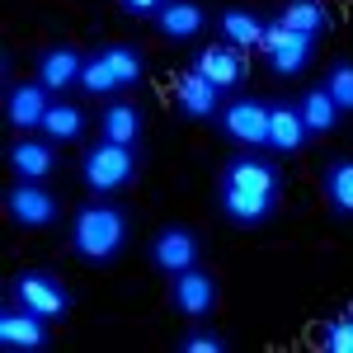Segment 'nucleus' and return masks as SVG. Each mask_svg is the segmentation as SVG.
Returning a JSON list of instances; mask_svg holds the SVG:
<instances>
[{
    "instance_id": "obj_1",
    "label": "nucleus",
    "mask_w": 353,
    "mask_h": 353,
    "mask_svg": "<svg viewBox=\"0 0 353 353\" xmlns=\"http://www.w3.org/2000/svg\"><path fill=\"white\" fill-rule=\"evenodd\" d=\"M217 217L231 231H269L273 221L283 217V203H288V174L283 161L269 151H236L226 156L217 170Z\"/></svg>"
},
{
    "instance_id": "obj_2",
    "label": "nucleus",
    "mask_w": 353,
    "mask_h": 353,
    "mask_svg": "<svg viewBox=\"0 0 353 353\" xmlns=\"http://www.w3.org/2000/svg\"><path fill=\"white\" fill-rule=\"evenodd\" d=\"M137 241V212L123 198H85L81 208L66 217V250L81 259L85 269H113L128 259Z\"/></svg>"
},
{
    "instance_id": "obj_3",
    "label": "nucleus",
    "mask_w": 353,
    "mask_h": 353,
    "mask_svg": "<svg viewBox=\"0 0 353 353\" xmlns=\"http://www.w3.org/2000/svg\"><path fill=\"white\" fill-rule=\"evenodd\" d=\"M81 184L94 198H123L128 189H137L141 179V146H128V141H109V137H90L81 151Z\"/></svg>"
},
{
    "instance_id": "obj_4",
    "label": "nucleus",
    "mask_w": 353,
    "mask_h": 353,
    "mask_svg": "<svg viewBox=\"0 0 353 353\" xmlns=\"http://www.w3.org/2000/svg\"><path fill=\"white\" fill-rule=\"evenodd\" d=\"M0 212L14 231H28V236L66 226V208H61L57 189L43 184V179H10L5 193H0Z\"/></svg>"
},
{
    "instance_id": "obj_5",
    "label": "nucleus",
    "mask_w": 353,
    "mask_h": 353,
    "mask_svg": "<svg viewBox=\"0 0 353 353\" xmlns=\"http://www.w3.org/2000/svg\"><path fill=\"white\" fill-rule=\"evenodd\" d=\"M5 297L19 301L24 311L33 316H43L48 325H61L71 311H76V292H71V283L52 269H19L5 278Z\"/></svg>"
},
{
    "instance_id": "obj_6",
    "label": "nucleus",
    "mask_w": 353,
    "mask_h": 353,
    "mask_svg": "<svg viewBox=\"0 0 353 353\" xmlns=\"http://www.w3.org/2000/svg\"><path fill=\"white\" fill-rule=\"evenodd\" d=\"M212 132L231 151H264V141H269V99L254 94V90L226 94L221 113L212 118Z\"/></svg>"
},
{
    "instance_id": "obj_7",
    "label": "nucleus",
    "mask_w": 353,
    "mask_h": 353,
    "mask_svg": "<svg viewBox=\"0 0 353 353\" xmlns=\"http://www.w3.org/2000/svg\"><path fill=\"white\" fill-rule=\"evenodd\" d=\"M203 259H208V241L198 236V226H189V221H165L161 231L146 241V264H151V273H161V278L198 269Z\"/></svg>"
},
{
    "instance_id": "obj_8",
    "label": "nucleus",
    "mask_w": 353,
    "mask_h": 353,
    "mask_svg": "<svg viewBox=\"0 0 353 353\" xmlns=\"http://www.w3.org/2000/svg\"><path fill=\"white\" fill-rule=\"evenodd\" d=\"M316 52H321L316 38H301V33H292L288 24L269 19L264 43H259V57H264V71H269L273 81H301V76H311Z\"/></svg>"
},
{
    "instance_id": "obj_9",
    "label": "nucleus",
    "mask_w": 353,
    "mask_h": 353,
    "mask_svg": "<svg viewBox=\"0 0 353 353\" xmlns=\"http://www.w3.org/2000/svg\"><path fill=\"white\" fill-rule=\"evenodd\" d=\"M48 104H52V90L38 76H10V81H0V118H5L10 132H38Z\"/></svg>"
},
{
    "instance_id": "obj_10",
    "label": "nucleus",
    "mask_w": 353,
    "mask_h": 353,
    "mask_svg": "<svg viewBox=\"0 0 353 353\" xmlns=\"http://www.w3.org/2000/svg\"><path fill=\"white\" fill-rule=\"evenodd\" d=\"M0 156H5L10 179H43V184H52L57 170H61V146L48 141L43 132H10Z\"/></svg>"
},
{
    "instance_id": "obj_11",
    "label": "nucleus",
    "mask_w": 353,
    "mask_h": 353,
    "mask_svg": "<svg viewBox=\"0 0 353 353\" xmlns=\"http://www.w3.org/2000/svg\"><path fill=\"white\" fill-rule=\"evenodd\" d=\"M212 19H217V10L208 0H165L161 10H156V19H151V28L170 48H198L208 38Z\"/></svg>"
},
{
    "instance_id": "obj_12",
    "label": "nucleus",
    "mask_w": 353,
    "mask_h": 353,
    "mask_svg": "<svg viewBox=\"0 0 353 353\" xmlns=\"http://www.w3.org/2000/svg\"><path fill=\"white\" fill-rule=\"evenodd\" d=\"M165 283H170V288H165V301H170L174 316H184V321H208V316L217 311L221 283H217V273L208 269V264L174 273V278H165Z\"/></svg>"
},
{
    "instance_id": "obj_13",
    "label": "nucleus",
    "mask_w": 353,
    "mask_h": 353,
    "mask_svg": "<svg viewBox=\"0 0 353 353\" xmlns=\"http://www.w3.org/2000/svg\"><path fill=\"white\" fill-rule=\"evenodd\" d=\"M189 71H198L203 81H212L221 94H241L245 81H250V52L212 38V43H198V48H193Z\"/></svg>"
},
{
    "instance_id": "obj_14",
    "label": "nucleus",
    "mask_w": 353,
    "mask_h": 353,
    "mask_svg": "<svg viewBox=\"0 0 353 353\" xmlns=\"http://www.w3.org/2000/svg\"><path fill=\"white\" fill-rule=\"evenodd\" d=\"M306 146H311V132H306V118L297 109V94L269 99V141H264V151L278 156V161H297V156H306Z\"/></svg>"
},
{
    "instance_id": "obj_15",
    "label": "nucleus",
    "mask_w": 353,
    "mask_h": 353,
    "mask_svg": "<svg viewBox=\"0 0 353 353\" xmlns=\"http://www.w3.org/2000/svg\"><path fill=\"white\" fill-rule=\"evenodd\" d=\"M81 71H85V52L76 43H66V38H57V43H48V48L33 52V76L52 90V99L76 94V90H81Z\"/></svg>"
},
{
    "instance_id": "obj_16",
    "label": "nucleus",
    "mask_w": 353,
    "mask_h": 353,
    "mask_svg": "<svg viewBox=\"0 0 353 353\" xmlns=\"http://www.w3.org/2000/svg\"><path fill=\"white\" fill-rule=\"evenodd\" d=\"M52 349V325L43 316L24 311L19 301H0V353H48Z\"/></svg>"
},
{
    "instance_id": "obj_17",
    "label": "nucleus",
    "mask_w": 353,
    "mask_h": 353,
    "mask_svg": "<svg viewBox=\"0 0 353 353\" xmlns=\"http://www.w3.org/2000/svg\"><path fill=\"white\" fill-rule=\"evenodd\" d=\"M221 104H226V94H221L212 81H203L198 71H179L174 76V90H170V109H174V118L179 123H208L212 128V118L221 113Z\"/></svg>"
},
{
    "instance_id": "obj_18",
    "label": "nucleus",
    "mask_w": 353,
    "mask_h": 353,
    "mask_svg": "<svg viewBox=\"0 0 353 353\" xmlns=\"http://www.w3.org/2000/svg\"><path fill=\"white\" fill-rule=\"evenodd\" d=\"M90 128H94L90 104L71 99V94H61V99H52V104H48L43 128H38V132L48 137V141H57V146H85V141H90Z\"/></svg>"
},
{
    "instance_id": "obj_19",
    "label": "nucleus",
    "mask_w": 353,
    "mask_h": 353,
    "mask_svg": "<svg viewBox=\"0 0 353 353\" xmlns=\"http://www.w3.org/2000/svg\"><path fill=\"white\" fill-rule=\"evenodd\" d=\"M94 132L109 137V141L141 146V141H146V109L137 104L132 94H113V99H104L99 113H94Z\"/></svg>"
},
{
    "instance_id": "obj_20",
    "label": "nucleus",
    "mask_w": 353,
    "mask_h": 353,
    "mask_svg": "<svg viewBox=\"0 0 353 353\" xmlns=\"http://www.w3.org/2000/svg\"><path fill=\"white\" fill-rule=\"evenodd\" d=\"M297 109H301V118H306V132H311V141L339 137V132H344V123H349V113L330 99V90H325L321 81H311V85H301V90H297Z\"/></svg>"
},
{
    "instance_id": "obj_21",
    "label": "nucleus",
    "mask_w": 353,
    "mask_h": 353,
    "mask_svg": "<svg viewBox=\"0 0 353 353\" xmlns=\"http://www.w3.org/2000/svg\"><path fill=\"white\" fill-rule=\"evenodd\" d=\"M221 43H231V48H241V52H254L259 43H264V28H269V14L264 10H254V5H221L217 19H212Z\"/></svg>"
},
{
    "instance_id": "obj_22",
    "label": "nucleus",
    "mask_w": 353,
    "mask_h": 353,
    "mask_svg": "<svg viewBox=\"0 0 353 353\" xmlns=\"http://www.w3.org/2000/svg\"><path fill=\"white\" fill-rule=\"evenodd\" d=\"M273 19L288 24L292 33H301V38H316V43H325L334 33V14H330L325 0H278Z\"/></svg>"
},
{
    "instance_id": "obj_23",
    "label": "nucleus",
    "mask_w": 353,
    "mask_h": 353,
    "mask_svg": "<svg viewBox=\"0 0 353 353\" xmlns=\"http://www.w3.org/2000/svg\"><path fill=\"white\" fill-rule=\"evenodd\" d=\"M321 193L334 221H353V156H330L321 170Z\"/></svg>"
},
{
    "instance_id": "obj_24",
    "label": "nucleus",
    "mask_w": 353,
    "mask_h": 353,
    "mask_svg": "<svg viewBox=\"0 0 353 353\" xmlns=\"http://www.w3.org/2000/svg\"><path fill=\"white\" fill-rule=\"evenodd\" d=\"M76 94L94 99V104H104V99H113V94H128L123 81H118V71L109 66V57L99 52V48L85 52V71H81V90H76Z\"/></svg>"
},
{
    "instance_id": "obj_25",
    "label": "nucleus",
    "mask_w": 353,
    "mask_h": 353,
    "mask_svg": "<svg viewBox=\"0 0 353 353\" xmlns=\"http://www.w3.org/2000/svg\"><path fill=\"white\" fill-rule=\"evenodd\" d=\"M99 52L109 57V66L118 71L123 90H137V85L146 81V52H141L137 43H128V38H109V43H99Z\"/></svg>"
},
{
    "instance_id": "obj_26",
    "label": "nucleus",
    "mask_w": 353,
    "mask_h": 353,
    "mask_svg": "<svg viewBox=\"0 0 353 353\" xmlns=\"http://www.w3.org/2000/svg\"><path fill=\"white\" fill-rule=\"evenodd\" d=\"M170 349H174V353H226V349H231V339H226L221 330H212L208 321H189V325L170 339Z\"/></svg>"
},
{
    "instance_id": "obj_27",
    "label": "nucleus",
    "mask_w": 353,
    "mask_h": 353,
    "mask_svg": "<svg viewBox=\"0 0 353 353\" xmlns=\"http://www.w3.org/2000/svg\"><path fill=\"white\" fill-rule=\"evenodd\" d=\"M321 85L330 90V99L339 104V109L353 118V52H339L325 61V71H321Z\"/></svg>"
},
{
    "instance_id": "obj_28",
    "label": "nucleus",
    "mask_w": 353,
    "mask_h": 353,
    "mask_svg": "<svg viewBox=\"0 0 353 353\" xmlns=\"http://www.w3.org/2000/svg\"><path fill=\"white\" fill-rule=\"evenodd\" d=\"M311 344L321 353H349V325H344V316H330L321 325L311 330Z\"/></svg>"
},
{
    "instance_id": "obj_29",
    "label": "nucleus",
    "mask_w": 353,
    "mask_h": 353,
    "mask_svg": "<svg viewBox=\"0 0 353 353\" xmlns=\"http://www.w3.org/2000/svg\"><path fill=\"white\" fill-rule=\"evenodd\" d=\"M161 5H165V0H113V10H118V14H128V19H141V24H151Z\"/></svg>"
},
{
    "instance_id": "obj_30",
    "label": "nucleus",
    "mask_w": 353,
    "mask_h": 353,
    "mask_svg": "<svg viewBox=\"0 0 353 353\" xmlns=\"http://www.w3.org/2000/svg\"><path fill=\"white\" fill-rule=\"evenodd\" d=\"M344 325H349V353H353V306L344 311Z\"/></svg>"
}]
</instances>
